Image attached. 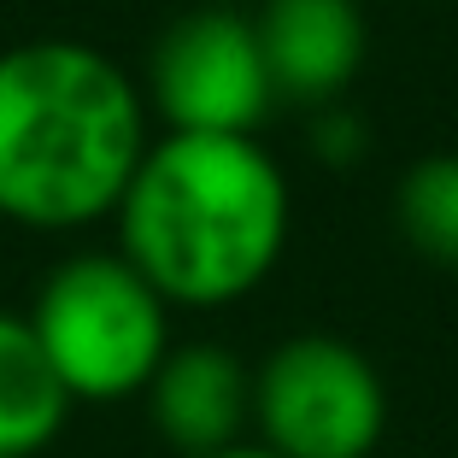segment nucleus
I'll return each instance as SVG.
<instances>
[{
  "mask_svg": "<svg viewBox=\"0 0 458 458\" xmlns=\"http://www.w3.org/2000/svg\"><path fill=\"white\" fill-rule=\"evenodd\" d=\"M148 95L71 36L0 47V224L82 229L118 212L148 153Z\"/></svg>",
  "mask_w": 458,
  "mask_h": 458,
  "instance_id": "obj_2",
  "label": "nucleus"
},
{
  "mask_svg": "<svg viewBox=\"0 0 458 458\" xmlns=\"http://www.w3.org/2000/svg\"><path fill=\"white\" fill-rule=\"evenodd\" d=\"M394 229L429 265L458 270V153H429L394 182Z\"/></svg>",
  "mask_w": 458,
  "mask_h": 458,
  "instance_id": "obj_9",
  "label": "nucleus"
},
{
  "mask_svg": "<svg viewBox=\"0 0 458 458\" xmlns=\"http://www.w3.org/2000/svg\"><path fill=\"white\" fill-rule=\"evenodd\" d=\"M118 253L171 306L217 311L276 276L294 194L259 135H153L118 212Z\"/></svg>",
  "mask_w": 458,
  "mask_h": 458,
  "instance_id": "obj_1",
  "label": "nucleus"
},
{
  "mask_svg": "<svg viewBox=\"0 0 458 458\" xmlns=\"http://www.w3.org/2000/svg\"><path fill=\"white\" fill-rule=\"evenodd\" d=\"M141 400L153 435L176 458H212L253 429V364L217 341H171Z\"/></svg>",
  "mask_w": 458,
  "mask_h": 458,
  "instance_id": "obj_7",
  "label": "nucleus"
},
{
  "mask_svg": "<svg viewBox=\"0 0 458 458\" xmlns=\"http://www.w3.org/2000/svg\"><path fill=\"white\" fill-rule=\"evenodd\" d=\"M212 458H283V453H270V446H259V441H235V446H224V453H212Z\"/></svg>",
  "mask_w": 458,
  "mask_h": 458,
  "instance_id": "obj_11",
  "label": "nucleus"
},
{
  "mask_svg": "<svg viewBox=\"0 0 458 458\" xmlns=\"http://www.w3.org/2000/svg\"><path fill=\"white\" fill-rule=\"evenodd\" d=\"M71 388L24 311H0V458H36L71 423Z\"/></svg>",
  "mask_w": 458,
  "mask_h": 458,
  "instance_id": "obj_8",
  "label": "nucleus"
},
{
  "mask_svg": "<svg viewBox=\"0 0 458 458\" xmlns=\"http://www.w3.org/2000/svg\"><path fill=\"white\" fill-rule=\"evenodd\" d=\"M253 30L276 106H335L370 59V18L359 0H259Z\"/></svg>",
  "mask_w": 458,
  "mask_h": 458,
  "instance_id": "obj_6",
  "label": "nucleus"
},
{
  "mask_svg": "<svg viewBox=\"0 0 458 458\" xmlns=\"http://www.w3.org/2000/svg\"><path fill=\"white\" fill-rule=\"evenodd\" d=\"M171 300L118 253H71L30 300V329L77 405L135 400L171 352Z\"/></svg>",
  "mask_w": 458,
  "mask_h": 458,
  "instance_id": "obj_3",
  "label": "nucleus"
},
{
  "mask_svg": "<svg viewBox=\"0 0 458 458\" xmlns=\"http://www.w3.org/2000/svg\"><path fill=\"white\" fill-rule=\"evenodd\" d=\"M388 435V382L364 347L324 329L253 364V441L283 458H370Z\"/></svg>",
  "mask_w": 458,
  "mask_h": 458,
  "instance_id": "obj_4",
  "label": "nucleus"
},
{
  "mask_svg": "<svg viewBox=\"0 0 458 458\" xmlns=\"http://www.w3.org/2000/svg\"><path fill=\"white\" fill-rule=\"evenodd\" d=\"M148 106L176 135H259L276 112L253 13L194 6L159 30L148 54Z\"/></svg>",
  "mask_w": 458,
  "mask_h": 458,
  "instance_id": "obj_5",
  "label": "nucleus"
},
{
  "mask_svg": "<svg viewBox=\"0 0 458 458\" xmlns=\"http://www.w3.org/2000/svg\"><path fill=\"white\" fill-rule=\"evenodd\" d=\"M318 118V135H311V153L324 165H352L364 153V123L352 118V106L347 100H335V106H324V112H311Z\"/></svg>",
  "mask_w": 458,
  "mask_h": 458,
  "instance_id": "obj_10",
  "label": "nucleus"
}]
</instances>
